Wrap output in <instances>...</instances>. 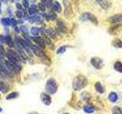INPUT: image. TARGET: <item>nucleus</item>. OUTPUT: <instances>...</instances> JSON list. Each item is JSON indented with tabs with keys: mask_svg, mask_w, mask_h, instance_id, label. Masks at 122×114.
I'll use <instances>...</instances> for the list:
<instances>
[{
	"mask_svg": "<svg viewBox=\"0 0 122 114\" xmlns=\"http://www.w3.org/2000/svg\"><path fill=\"white\" fill-rule=\"evenodd\" d=\"M88 85V80L84 75H79L73 78L72 88L74 90H79L84 88Z\"/></svg>",
	"mask_w": 122,
	"mask_h": 114,
	"instance_id": "1",
	"label": "nucleus"
},
{
	"mask_svg": "<svg viewBox=\"0 0 122 114\" xmlns=\"http://www.w3.org/2000/svg\"><path fill=\"white\" fill-rule=\"evenodd\" d=\"M57 84L53 78H50L45 85V90L50 94H54L57 91Z\"/></svg>",
	"mask_w": 122,
	"mask_h": 114,
	"instance_id": "2",
	"label": "nucleus"
},
{
	"mask_svg": "<svg viewBox=\"0 0 122 114\" xmlns=\"http://www.w3.org/2000/svg\"><path fill=\"white\" fill-rule=\"evenodd\" d=\"M5 65L11 72L14 71V72H16V73L20 71L21 70V68H22L20 64H18V62H11V61H10L9 59L5 61Z\"/></svg>",
	"mask_w": 122,
	"mask_h": 114,
	"instance_id": "3",
	"label": "nucleus"
},
{
	"mask_svg": "<svg viewBox=\"0 0 122 114\" xmlns=\"http://www.w3.org/2000/svg\"><path fill=\"white\" fill-rule=\"evenodd\" d=\"M80 19L82 21H90L92 23H94L95 24H98V20L96 17L95 16L94 14H92L90 12H84L82 14Z\"/></svg>",
	"mask_w": 122,
	"mask_h": 114,
	"instance_id": "4",
	"label": "nucleus"
},
{
	"mask_svg": "<svg viewBox=\"0 0 122 114\" xmlns=\"http://www.w3.org/2000/svg\"><path fill=\"white\" fill-rule=\"evenodd\" d=\"M6 56L8 57V59L14 62H18L21 61V56L17 52L12 50H8L6 52Z\"/></svg>",
	"mask_w": 122,
	"mask_h": 114,
	"instance_id": "5",
	"label": "nucleus"
},
{
	"mask_svg": "<svg viewBox=\"0 0 122 114\" xmlns=\"http://www.w3.org/2000/svg\"><path fill=\"white\" fill-rule=\"evenodd\" d=\"M91 64L92 66L95 68H97V69H101L104 66L103 60L99 57H92L91 59Z\"/></svg>",
	"mask_w": 122,
	"mask_h": 114,
	"instance_id": "6",
	"label": "nucleus"
},
{
	"mask_svg": "<svg viewBox=\"0 0 122 114\" xmlns=\"http://www.w3.org/2000/svg\"><path fill=\"white\" fill-rule=\"evenodd\" d=\"M30 49H31V51L34 52V54L36 55L37 56L42 58V57H44L45 56V53L44 52V51L42 50L40 47H37V46H34L33 44H30Z\"/></svg>",
	"mask_w": 122,
	"mask_h": 114,
	"instance_id": "7",
	"label": "nucleus"
},
{
	"mask_svg": "<svg viewBox=\"0 0 122 114\" xmlns=\"http://www.w3.org/2000/svg\"><path fill=\"white\" fill-rule=\"evenodd\" d=\"M122 30V24H117L113 27H111L108 30V32L112 35H115V34H118Z\"/></svg>",
	"mask_w": 122,
	"mask_h": 114,
	"instance_id": "8",
	"label": "nucleus"
},
{
	"mask_svg": "<svg viewBox=\"0 0 122 114\" xmlns=\"http://www.w3.org/2000/svg\"><path fill=\"white\" fill-rule=\"evenodd\" d=\"M31 39L37 45H38V47H40L41 48H45L46 41L44 38H42L41 37H33Z\"/></svg>",
	"mask_w": 122,
	"mask_h": 114,
	"instance_id": "9",
	"label": "nucleus"
},
{
	"mask_svg": "<svg viewBox=\"0 0 122 114\" xmlns=\"http://www.w3.org/2000/svg\"><path fill=\"white\" fill-rule=\"evenodd\" d=\"M41 102L46 106H49L51 104V97L49 94L46 93H41Z\"/></svg>",
	"mask_w": 122,
	"mask_h": 114,
	"instance_id": "10",
	"label": "nucleus"
},
{
	"mask_svg": "<svg viewBox=\"0 0 122 114\" xmlns=\"http://www.w3.org/2000/svg\"><path fill=\"white\" fill-rule=\"evenodd\" d=\"M108 22L112 23V24H117L122 21V14H114L113 16L110 17L108 19Z\"/></svg>",
	"mask_w": 122,
	"mask_h": 114,
	"instance_id": "11",
	"label": "nucleus"
},
{
	"mask_svg": "<svg viewBox=\"0 0 122 114\" xmlns=\"http://www.w3.org/2000/svg\"><path fill=\"white\" fill-rule=\"evenodd\" d=\"M97 2L101 5V7L102 8V9H105V10H107L111 5H112V3H111L110 2H108V1H102V0L98 1V0Z\"/></svg>",
	"mask_w": 122,
	"mask_h": 114,
	"instance_id": "12",
	"label": "nucleus"
},
{
	"mask_svg": "<svg viewBox=\"0 0 122 114\" xmlns=\"http://www.w3.org/2000/svg\"><path fill=\"white\" fill-rule=\"evenodd\" d=\"M5 43L9 46V47H15V44H14V42L12 40V37H11L9 34H7L5 36Z\"/></svg>",
	"mask_w": 122,
	"mask_h": 114,
	"instance_id": "13",
	"label": "nucleus"
},
{
	"mask_svg": "<svg viewBox=\"0 0 122 114\" xmlns=\"http://www.w3.org/2000/svg\"><path fill=\"white\" fill-rule=\"evenodd\" d=\"M19 96V93L16 92V91H13V92H11L9 94L7 95L5 97V100H12V99H15L17 98Z\"/></svg>",
	"mask_w": 122,
	"mask_h": 114,
	"instance_id": "14",
	"label": "nucleus"
},
{
	"mask_svg": "<svg viewBox=\"0 0 122 114\" xmlns=\"http://www.w3.org/2000/svg\"><path fill=\"white\" fill-rule=\"evenodd\" d=\"M95 90H96L98 93H100V94H103V93H104V91H105V89H104V87H103L102 85L100 82H98V81L95 83Z\"/></svg>",
	"mask_w": 122,
	"mask_h": 114,
	"instance_id": "15",
	"label": "nucleus"
},
{
	"mask_svg": "<svg viewBox=\"0 0 122 114\" xmlns=\"http://www.w3.org/2000/svg\"><path fill=\"white\" fill-rule=\"evenodd\" d=\"M9 86L3 81H0V91L2 93H6L9 91Z\"/></svg>",
	"mask_w": 122,
	"mask_h": 114,
	"instance_id": "16",
	"label": "nucleus"
},
{
	"mask_svg": "<svg viewBox=\"0 0 122 114\" xmlns=\"http://www.w3.org/2000/svg\"><path fill=\"white\" fill-rule=\"evenodd\" d=\"M117 94L115 92H111L108 95V99L112 103H115L117 100Z\"/></svg>",
	"mask_w": 122,
	"mask_h": 114,
	"instance_id": "17",
	"label": "nucleus"
},
{
	"mask_svg": "<svg viewBox=\"0 0 122 114\" xmlns=\"http://www.w3.org/2000/svg\"><path fill=\"white\" fill-rule=\"evenodd\" d=\"M40 32H41L40 28H37V27H32V28H30V33H31L34 37H38Z\"/></svg>",
	"mask_w": 122,
	"mask_h": 114,
	"instance_id": "18",
	"label": "nucleus"
},
{
	"mask_svg": "<svg viewBox=\"0 0 122 114\" xmlns=\"http://www.w3.org/2000/svg\"><path fill=\"white\" fill-rule=\"evenodd\" d=\"M53 9L56 12H60L61 9H62V7H61L60 4L59 3V2H54L53 3Z\"/></svg>",
	"mask_w": 122,
	"mask_h": 114,
	"instance_id": "19",
	"label": "nucleus"
},
{
	"mask_svg": "<svg viewBox=\"0 0 122 114\" xmlns=\"http://www.w3.org/2000/svg\"><path fill=\"white\" fill-rule=\"evenodd\" d=\"M112 44L116 48H122V41L119 39H114L112 42Z\"/></svg>",
	"mask_w": 122,
	"mask_h": 114,
	"instance_id": "20",
	"label": "nucleus"
},
{
	"mask_svg": "<svg viewBox=\"0 0 122 114\" xmlns=\"http://www.w3.org/2000/svg\"><path fill=\"white\" fill-rule=\"evenodd\" d=\"M114 68L117 71L122 73V62H119V61H117V62H116L115 63H114Z\"/></svg>",
	"mask_w": 122,
	"mask_h": 114,
	"instance_id": "21",
	"label": "nucleus"
},
{
	"mask_svg": "<svg viewBox=\"0 0 122 114\" xmlns=\"http://www.w3.org/2000/svg\"><path fill=\"white\" fill-rule=\"evenodd\" d=\"M57 26H58L59 29L62 32H66V27L65 26V24L63 23V21H57Z\"/></svg>",
	"mask_w": 122,
	"mask_h": 114,
	"instance_id": "22",
	"label": "nucleus"
},
{
	"mask_svg": "<svg viewBox=\"0 0 122 114\" xmlns=\"http://www.w3.org/2000/svg\"><path fill=\"white\" fill-rule=\"evenodd\" d=\"M83 110L85 111V113H92L94 112V108L92 107L91 106H89V105H86L83 106Z\"/></svg>",
	"mask_w": 122,
	"mask_h": 114,
	"instance_id": "23",
	"label": "nucleus"
},
{
	"mask_svg": "<svg viewBox=\"0 0 122 114\" xmlns=\"http://www.w3.org/2000/svg\"><path fill=\"white\" fill-rule=\"evenodd\" d=\"M37 7L35 5H32L28 9V13L30 15H33L35 13H37Z\"/></svg>",
	"mask_w": 122,
	"mask_h": 114,
	"instance_id": "24",
	"label": "nucleus"
},
{
	"mask_svg": "<svg viewBox=\"0 0 122 114\" xmlns=\"http://www.w3.org/2000/svg\"><path fill=\"white\" fill-rule=\"evenodd\" d=\"M1 23L5 26V27H8L11 25V23H10V18H2L1 19Z\"/></svg>",
	"mask_w": 122,
	"mask_h": 114,
	"instance_id": "25",
	"label": "nucleus"
},
{
	"mask_svg": "<svg viewBox=\"0 0 122 114\" xmlns=\"http://www.w3.org/2000/svg\"><path fill=\"white\" fill-rule=\"evenodd\" d=\"M41 60H42V62H43L44 64L47 65V66H50V65H51V61L50 60V59L48 58L47 56H44V57H42Z\"/></svg>",
	"mask_w": 122,
	"mask_h": 114,
	"instance_id": "26",
	"label": "nucleus"
},
{
	"mask_svg": "<svg viewBox=\"0 0 122 114\" xmlns=\"http://www.w3.org/2000/svg\"><path fill=\"white\" fill-rule=\"evenodd\" d=\"M113 114H122V109L119 107V106H115L112 109Z\"/></svg>",
	"mask_w": 122,
	"mask_h": 114,
	"instance_id": "27",
	"label": "nucleus"
},
{
	"mask_svg": "<svg viewBox=\"0 0 122 114\" xmlns=\"http://www.w3.org/2000/svg\"><path fill=\"white\" fill-rule=\"evenodd\" d=\"M66 47H67V46H62V47H60L58 49H57L56 52L58 53V54H61V53L65 52V51H66Z\"/></svg>",
	"mask_w": 122,
	"mask_h": 114,
	"instance_id": "28",
	"label": "nucleus"
},
{
	"mask_svg": "<svg viewBox=\"0 0 122 114\" xmlns=\"http://www.w3.org/2000/svg\"><path fill=\"white\" fill-rule=\"evenodd\" d=\"M42 2H43L44 5H45V6H47V7H51V6H53V2L52 1H51V0H46V1H41Z\"/></svg>",
	"mask_w": 122,
	"mask_h": 114,
	"instance_id": "29",
	"label": "nucleus"
},
{
	"mask_svg": "<svg viewBox=\"0 0 122 114\" xmlns=\"http://www.w3.org/2000/svg\"><path fill=\"white\" fill-rule=\"evenodd\" d=\"M22 6L25 9H28L29 8V2L27 1V0H24L22 1Z\"/></svg>",
	"mask_w": 122,
	"mask_h": 114,
	"instance_id": "30",
	"label": "nucleus"
},
{
	"mask_svg": "<svg viewBox=\"0 0 122 114\" xmlns=\"http://www.w3.org/2000/svg\"><path fill=\"white\" fill-rule=\"evenodd\" d=\"M38 9H41V11H45V9H46V6H45V5L42 2H41L40 3H38Z\"/></svg>",
	"mask_w": 122,
	"mask_h": 114,
	"instance_id": "31",
	"label": "nucleus"
},
{
	"mask_svg": "<svg viewBox=\"0 0 122 114\" xmlns=\"http://www.w3.org/2000/svg\"><path fill=\"white\" fill-rule=\"evenodd\" d=\"M20 30H21V31L24 33L25 34H28V28L25 26H21V28H20Z\"/></svg>",
	"mask_w": 122,
	"mask_h": 114,
	"instance_id": "32",
	"label": "nucleus"
},
{
	"mask_svg": "<svg viewBox=\"0 0 122 114\" xmlns=\"http://www.w3.org/2000/svg\"><path fill=\"white\" fill-rule=\"evenodd\" d=\"M10 23H11V26L15 28V27H16V24H18V21L15 20V18H10Z\"/></svg>",
	"mask_w": 122,
	"mask_h": 114,
	"instance_id": "33",
	"label": "nucleus"
},
{
	"mask_svg": "<svg viewBox=\"0 0 122 114\" xmlns=\"http://www.w3.org/2000/svg\"><path fill=\"white\" fill-rule=\"evenodd\" d=\"M0 53H1V54H2V55L6 54L5 48H4V47H3L2 45H1V44H0Z\"/></svg>",
	"mask_w": 122,
	"mask_h": 114,
	"instance_id": "34",
	"label": "nucleus"
},
{
	"mask_svg": "<svg viewBox=\"0 0 122 114\" xmlns=\"http://www.w3.org/2000/svg\"><path fill=\"white\" fill-rule=\"evenodd\" d=\"M15 6H16L18 11H22V9H23V6H22V5H21L20 3H16V5H15Z\"/></svg>",
	"mask_w": 122,
	"mask_h": 114,
	"instance_id": "35",
	"label": "nucleus"
},
{
	"mask_svg": "<svg viewBox=\"0 0 122 114\" xmlns=\"http://www.w3.org/2000/svg\"><path fill=\"white\" fill-rule=\"evenodd\" d=\"M0 43H5V37H4L2 34H0Z\"/></svg>",
	"mask_w": 122,
	"mask_h": 114,
	"instance_id": "36",
	"label": "nucleus"
},
{
	"mask_svg": "<svg viewBox=\"0 0 122 114\" xmlns=\"http://www.w3.org/2000/svg\"><path fill=\"white\" fill-rule=\"evenodd\" d=\"M15 14H16V16L18 18H21L23 16V14H22V12L21 11H16V13H15Z\"/></svg>",
	"mask_w": 122,
	"mask_h": 114,
	"instance_id": "37",
	"label": "nucleus"
},
{
	"mask_svg": "<svg viewBox=\"0 0 122 114\" xmlns=\"http://www.w3.org/2000/svg\"><path fill=\"white\" fill-rule=\"evenodd\" d=\"M14 29H15V31H17V32H19V31H20V29L18 28V27H15V28H14Z\"/></svg>",
	"mask_w": 122,
	"mask_h": 114,
	"instance_id": "38",
	"label": "nucleus"
},
{
	"mask_svg": "<svg viewBox=\"0 0 122 114\" xmlns=\"http://www.w3.org/2000/svg\"><path fill=\"white\" fill-rule=\"evenodd\" d=\"M28 114H38V113H36V112H31V113H29Z\"/></svg>",
	"mask_w": 122,
	"mask_h": 114,
	"instance_id": "39",
	"label": "nucleus"
},
{
	"mask_svg": "<svg viewBox=\"0 0 122 114\" xmlns=\"http://www.w3.org/2000/svg\"><path fill=\"white\" fill-rule=\"evenodd\" d=\"M2 111H3V109H2V107H0V113H1Z\"/></svg>",
	"mask_w": 122,
	"mask_h": 114,
	"instance_id": "40",
	"label": "nucleus"
},
{
	"mask_svg": "<svg viewBox=\"0 0 122 114\" xmlns=\"http://www.w3.org/2000/svg\"><path fill=\"white\" fill-rule=\"evenodd\" d=\"M0 12H1V2H0Z\"/></svg>",
	"mask_w": 122,
	"mask_h": 114,
	"instance_id": "41",
	"label": "nucleus"
},
{
	"mask_svg": "<svg viewBox=\"0 0 122 114\" xmlns=\"http://www.w3.org/2000/svg\"><path fill=\"white\" fill-rule=\"evenodd\" d=\"M64 114H69V113H64Z\"/></svg>",
	"mask_w": 122,
	"mask_h": 114,
	"instance_id": "42",
	"label": "nucleus"
}]
</instances>
